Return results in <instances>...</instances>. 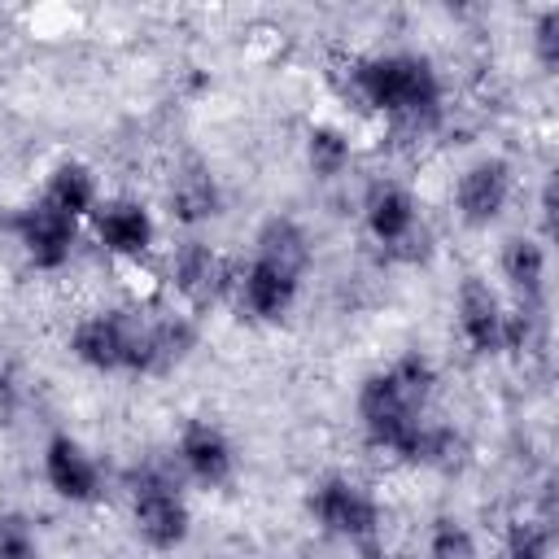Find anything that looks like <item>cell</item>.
I'll return each instance as SVG.
<instances>
[{
  "instance_id": "obj_12",
  "label": "cell",
  "mask_w": 559,
  "mask_h": 559,
  "mask_svg": "<svg viewBox=\"0 0 559 559\" xmlns=\"http://www.w3.org/2000/svg\"><path fill=\"white\" fill-rule=\"evenodd\" d=\"M223 280H227V275H223V262L214 258L210 245L188 240V245L175 253V288H179L192 306H210V301L218 297Z\"/></svg>"
},
{
  "instance_id": "obj_8",
  "label": "cell",
  "mask_w": 559,
  "mask_h": 559,
  "mask_svg": "<svg viewBox=\"0 0 559 559\" xmlns=\"http://www.w3.org/2000/svg\"><path fill=\"white\" fill-rule=\"evenodd\" d=\"M179 459H183V467L201 485H227L231 480V467H236V454H231L227 437L214 424H205V419H192L179 432Z\"/></svg>"
},
{
  "instance_id": "obj_15",
  "label": "cell",
  "mask_w": 559,
  "mask_h": 559,
  "mask_svg": "<svg viewBox=\"0 0 559 559\" xmlns=\"http://www.w3.org/2000/svg\"><path fill=\"white\" fill-rule=\"evenodd\" d=\"M170 205L183 223H201V218L218 214V188H214L210 170L205 166H183L170 183Z\"/></svg>"
},
{
  "instance_id": "obj_3",
  "label": "cell",
  "mask_w": 559,
  "mask_h": 559,
  "mask_svg": "<svg viewBox=\"0 0 559 559\" xmlns=\"http://www.w3.org/2000/svg\"><path fill=\"white\" fill-rule=\"evenodd\" d=\"M131 515H135L140 537L157 550H170L188 537V507L179 489L170 485V476L157 467H144L131 476Z\"/></svg>"
},
{
  "instance_id": "obj_7",
  "label": "cell",
  "mask_w": 559,
  "mask_h": 559,
  "mask_svg": "<svg viewBox=\"0 0 559 559\" xmlns=\"http://www.w3.org/2000/svg\"><path fill=\"white\" fill-rule=\"evenodd\" d=\"M459 328L467 336V345L476 354H489V349H502V332H507V314L498 306V293L480 280V275H467L463 288H459Z\"/></svg>"
},
{
  "instance_id": "obj_18",
  "label": "cell",
  "mask_w": 559,
  "mask_h": 559,
  "mask_svg": "<svg viewBox=\"0 0 559 559\" xmlns=\"http://www.w3.org/2000/svg\"><path fill=\"white\" fill-rule=\"evenodd\" d=\"M306 153H310L314 175H323V179L341 175V170H345V162H349V144H345V135H341V131H332V127H314V131H310V144H306Z\"/></svg>"
},
{
  "instance_id": "obj_4",
  "label": "cell",
  "mask_w": 559,
  "mask_h": 559,
  "mask_svg": "<svg viewBox=\"0 0 559 559\" xmlns=\"http://www.w3.org/2000/svg\"><path fill=\"white\" fill-rule=\"evenodd\" d=\"M310 511H314V520H319L328 533L349 537V542H371V537H376V524H380L376 498H371L362 485L345 480V476H328V480L314 489Z\"/></svg>"
},
{
  "instance_id": "obj_11",
  "label": "cell",
  "mask_w": 559,
  "mask_h": 559,
  "mask_svg": "<svg viewBox=\"0 0 559 559\" xmlns=\"http://www.w3.org/2000/svg\"><path fill=\"white\" fill-rule=\"evenodd\" d=\"M253 262H262V266H271V271H280V275H288V280L301 284V275H306V266H310L306 231H301L293 218H271V223L258 231V253H253Z\"/></svg>"
},
{
  "instance_id": "obj_19",
  "label": "cell",
  "mask_w": 559,
  "mask_h": 559,
  "mask_svg": "<svg viewBox=\"0 0 559 559\" xmlns=\"http://www.w3.org/2000/svg\"><path fill=\"white\" fill-rule=\"evenodd\" d=\"M507 559H550V524L515 520L507 533Z\"/></svg>"
},
{
  "instance_id": "obj_10",
  "label": "cell",
  "mask_w": 559,
  "mask_h": 559,
  "mask_svg": "<svg viewBox=\"0 0 559 559\" xmlns=\"http://www.w3.org/2000/svg\"><path fill=\"white\" fill-rule=\"evenodd\" d=\"M96 236L118 258H140L153 245V218L135 201H109L96 210Z\"/></svg>"
},
{
  "instance_id": "obj_21",
  "label": "cell",
  "mask_w": 559,
  "mask_h": 559,
  "mask_svg": "<svg viewBox=\"0 0 559 559\" xmlns=\"http://www.w3.org/2000/svg\"><path fill=\"white\" fill-rule=\"evenodd\" d=\"M0 559H39L31 520L17 511H0Z\"/></svg>"
},
{
  "instance_id": "obj_1",
  "label": "cell",
  "mask_w": 559,
  "mask_h": 559,
  "mask_svg": "<svg viewBox=\"0 0 559 559\" xmlns=\"http://www.w3.org/2000/svg\"><path fill=\"white\" fill-rule=\"evenodd\" d=\"M432 393V367L419 354L397 358L389 371H376L358 389V415L371 437V445L393 450L402 459H424L428 428H424V402Z\"/></svg>"
},
{
  "instance_id": "obj_6",
  "label": "cell",
  "mask_w": 559,
  "mask_h": 559,
  "mask_svg": "<svg viewBox=\"0 0 559 559\" xmlns=\"http://www.w3.org/2000/svg\"><path fill=\"white\" fill-rule=\"evenodd\" d=\"M454 197H459L463 223H472V227L493 223V218L502 214L507 197H511V166H507L502 157H480V162H472V166L463 170Z\"/></svg>"
},
{
  "instance_id": "obj_5",
  "label": "cell",
  "mask_w": 559,
  "mask_h": 559,
  "mask_svg": "<svg viewBox=\"0 0 559 559\" xmlns=\"http://www.w3.org/2000/svg\"><path fill=\"white\" fill-rule=\"evenodd\" d=\"M13 227H17V236H22V245H26V258H31L35 266H44V271L66 266L70 245H74V218H70L66 210H57L48 197H39L35 205H26V210L17 214Z\"/></svg>"
},
{
  "instance_id": "obj_9",
  "label": "cell",
  "mask_w": 559,
  "mask_h": 559,
  "mask_svg": "<svg viewBox=\"0 0 559 559\" xmlns=\"http://www.w3.org/2000/svg\"><path fill=\"white\" fill-rule=\"evenodd\" d=\"M44 476H48V485H52L61 498H70V502H92V498H96V485H100L96 463H92V459L83 454V445L70 441V437H52V441H48V450H44Z\"/></svg>"
},
{
  "instance_id": "obj_13",
  "label": "cell",
  "mask_w": 559,
  "mask_h": 559,
  "mask_svg": "<svg viewBox=\"0 0 559 559\" xmlns=\"http://www.w3.org/2000/svg\"><path fill=\"white\" fill-rule=\"evenodd\" d=\"M367 227L380 245H397L415 227V201L402 188H376L367 201Z\"/></svg>"
},
{
  "instance_id": "obj_16",
  "label": "cell",
  "mask_w": 559,
  "mask_h": 559,
  "mask_svg": "<svg viewBox=\"0 0 559 559\" xmlns=\"http://www.w3.org/2000/svg\"><path fill=\"white\" fill-rule=\"evenodd\" d=\"M502 271L511 280V288L524 297V301H537L542 297V275H546V253L537 240L528 236H511L507 249H502Z\"/></svg>"
},
{
  "instance_id": "obj_22",
  "label": "cell",
  "mask_w": 559,
  "mask_h": 559,
  "mask_svg": "<svg viewBox=\"0 0 559 559\" xmlns=\"http://www.w3.org/2000/svg\"><path fill=\"white\" fill-rule=\"evenodd\" d=\"M537 61L546 66V70H555L559 66V9H546L542 17H537Z\"/></svg>"
},
{
  "instance_id": "obj_20",
  "label": "cell",
  "mask_w": 559,
  "mask_h": 559,
  "mask_svg": "<svg viewBox=\"0 0 559 559\" xmlns=\"http://www.w3.org/2000/svg\"><path fill=\"white\" fill-rule=\"evenodd\" d=\"M428 555L432 559H476V542L459 520H437L428 533Z\"/></svg>"
},
{
  "instance_id": "obj_14",
  "label": "cell",
  "mask_w": 559,
  "mask_h": 559,
  "mask_svg": "<svg viewBox=\"0 0 559 559\" xmlns=\"http://www.w3.org/2000/svg\"><path fill=\"white\" fill-rule=\"evenodd\" d=\"M293 297H297V280H288V275H280V271H271L262 262H249V271H245V306L258 319L288 314Z\"/></svg>"
},
{
  "instance_id": "obj_23",
  "label": "cell",
  "mask_w": 559,
  "mask_h": 559,
  "mask_svg": "<svg viewBox=\"0 0 559 559\" xmlns=\"http://www.w3.org/2000/svg\"><path fill=\"white\" fill-rule=\"evenodd\" d=\"M13 415V384L4 380V371H0V424Z\"/></svg>"
},
{
  "instance_id": "obj_17",
  "label": "cell",
  "mask_w": 559,
  "mask_h": 559,
  "mask_svg": "<svg viewBox=\"0 0 559 559\" xmlns=\"http://www.w3.org/2000/svg\"><path fill=\"white\" fill-rule=\"evenodd\" d=\"M44 197H48L57 210H66L70 218H79V214H87L92 201H96V179H92L87 166H79V162H61V166L52 170Z\"/></svg>"
},
{
  "instance_id": "obj_2",
  "label": "cell",
  "mask_w": 559,
  "mask_h": 559,
  "mask_svg": "<svg viewBox=\"0 0 559 559\" xmlns=\"http://www.w3.org/2000/svg\"><path fill=\"white\" fill-rule=\"evenodd\" d=\"M358 87L376 109H384L389 118L411 122V127H432L441 114V83H437L432 66L411 52H389V57L362 61Z\"/></svg>"
}]
</instances>
